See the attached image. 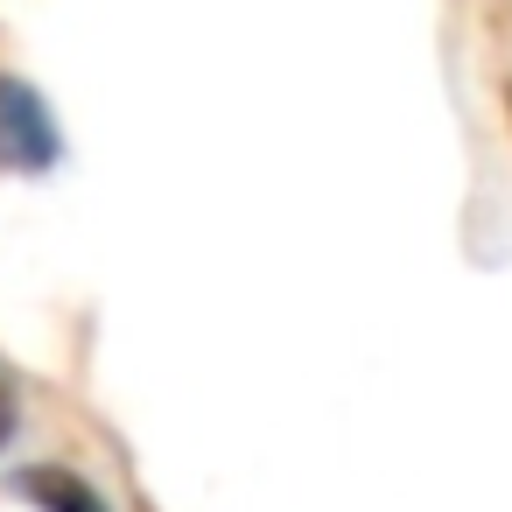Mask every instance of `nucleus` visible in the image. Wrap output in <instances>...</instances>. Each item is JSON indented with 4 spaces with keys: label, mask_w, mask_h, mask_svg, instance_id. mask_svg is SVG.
<instances>
[{
    "label": "nucleus",
    "mask_w": 512,
    "mask_h": 512,
    "mask_svg": "<svg viewBox=\"0 0 512 512\" xmlns=\"http://www.w3.org/2000/svg\"><path fill=\"white\" fill-rule=\"evenodd\" d=\"M8 491L29 505V512H120L85 470H71V463H22V470H8Z\"/></svg>",
    "instance_id": "nucleus-2"
},
{
    "label": "nucleus",
    "mask_w": 512,
    "mask_h": 512,
    "mask_svg": "<svg viewBox=\"0 0 512 512\" xmlns=\"http://www.w3.org/2000/svg\"><path fill=\"white\" fill-rule=\"evenodd\" d=\"M15 442H22V386H15L8 365H0V463L15 456Z\"/></svg>",
    "instance_id": "nucleus-3"
},
{
    "label": "nucleus",
    "mask_w": 512,
    "mask_h": 512,
    "mask_svg": "<svg viewBox=\"0 0 512 512\" xmlns=\"http://www.w3.org/2000/svg\"><path fill=\"white\" fill-rule=\"evenodd\" d=\"M64 169V127L50 113V99L15 78V71H0V176H57Z\"/></svg>",
    "instance_id": "nucleus-1"
}]
</instances>
